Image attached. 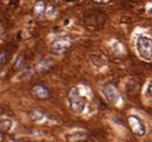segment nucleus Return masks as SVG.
Returning <instances> with one entry per match:
<instances>
[{"instance_id": "nucleus-1", "label": "nucleus", "mask_w": 152, "mask_h": 142, "mask_svg": "<svg viewBox=\"0 0 152 142\" xmlns=\"http://www.w3.org/2000/svg\"><path fill=\"white\" fill-rule=\"evenodd\" d=\"M152 44H151V38L145 34H140L137 38V51L139 55L147 61H151L152 57Z\"/></svg>"}, {"instance_id": "nucleus-2", "label": "nucleus", "mask_w": 152, "mask_h": 142, "mask_svg": "<svg viewBox=\"0 0 152 142\" xmlns=\"http://www.w3.org/2000/svg\"><path fill=\"white\" fill-rule=\"evenodd\" d=\"M69 105L72 111L75 113H83L85 110V100L79 93L78 87L72 88L69 92Z\"/></svg>"}, {"instance_id": "nucleus-3", "label": "nucleus", "mask_w": 152, "mask_h": 142, "mask_svg": "<svg viewBox=\"0 0 152 142\" xmlns=\"http://www.w3.org/2000/svg\"><path fill=\"white\" fill-rule=\"evenodd\" d=\"M69 46H71V42L68 39H58L52 44L50 51H52V53L60 55V54H64L69 48Z\"/></svg>"}, {"instance_id": "nucleus-4", "label": "nucleus", "mask_w": 152, "mask_h": 142, "mask_svg": "<svg viewBox=\"0 0 152 142\" xmlns=\"http://www.w3.org/2000/svg\"><path fill=\"white\" fill-rule=\"evenodd\" d=\"M128 123H129V126L131 129L133 130V132L137 135V136H144L146 134V126L144 125V123L135 116H131L128 118Z\"/></svg>"}, {"instance_id": "nucleus-5", "label": "nucleus", "mask_w": 152, "mask_h": 142, "mask_svg": "<svg viewBox=\"0 0 152 142\" xmlns=\"http://www.w3.org/2000/svg\"><path fill=\"white\" fill-rule=\"evenodd\" d=\"M103 93H104V95L107 96V99L109 100V101H111V102H114V104H118L119 101H120V94H119V92H118V89H116V87L115 86H113V84H107L104 88H103Z\"/></svg>"}, {"instance_id": "nucleus-6", "label": "nucleus", "mask_w": 152, "mask_h": 142, "mask_svg": "<svg viewBox=\"0 0 152 142\" xmlns=\"http://www.w3.org/2000/svg\"><path fill=\"white\" fill-rule=\"evenodd\" d=\"M90 60L96 67H103L107 64V60L102 54H91Z\"/></svg>"}, {"instance_id": "nucleus-7", "label": "nucleus", "mask_w": 152, "mask_h": 142, "mask_svg": "<svg viewBox=\"0 0 152 142\" xmlns=\"http://www.w3.org/2000/svg\"><path fill=\"white\" fill-rule=\"evenodd\" d=\"M31 93L36 96V98H40V99H45L48 96V90L43 87V86H35L31 90Z\"/></svg>"}, {"instance_id": "nucleus-8", "label": "nucleus", "mask_w": 152, "mask_h": 142, "mask_svg": "<svg viewBox=\"0 0 152 142\" xmlns=\"http://www.w3.org/2000/svg\"><path fill=\"white\" fill-rule=\"evenodd\" d=\"M43 12H45V4H43V1L36 3V5H35V13L37 16H41Z\"/></svg>"}, {"instance_id": "nucleus-9", "label": "nucleus", "mask_w": 152, "mask_h": 142, "mask_svg": "<svg viewBox=\"0 0 152 142\" xmlns=\"http://www.w3.org/2000/svg\"><path fill=\"white\" fill-rule=\"evenodd\" d=\"M31 119L32 121H36V122H40L43 119V113H41L40 111H32L31 112Z\"/></svg>"}, {"instance_id": "nucleus-10", "label": "nucleus", "mask_w": 152, "mask_h": 142, "mask_svg": "<svg viewBox=\"0 0 152 142\" xmlns=\"http://www.w3.org/2000/svg\"><path fill=\"white\" fill-rule=\"evenodd\" d=\"M11 124H12L11 121H4V122H1V124H0V128H1L4 131H7L11 129Z\"/></svg>"}, {"instance_id": "nucleus-11", "label": "nucleus", "mask_w": 152, "mask_h": 142, "mask_svg": "<svg viewBox=\"0 0 152 142\" xmlns=\"http://www.w3.org/2000/svg\"><path fill=\"white\" fill-rule=\"evenodd\" d=\"M146 96L151 98V82L148 83V86H147V88H146Z\"/></svg>"}, {"instance_id": "nucleus-12", "label": "nucleus", "mask_w": 152, "mask_h": 142, "mask_svg": "<svg viewBox=\"0 0 152 142\" xmlns=\"http://www.w3.org/2000/svg\"><path fill=\"white\" fill-rule=\"evenodd\" d=\"M95 3H99V4H105V3H109L110 0H94Z\"/></svg>"}]
</instances>
